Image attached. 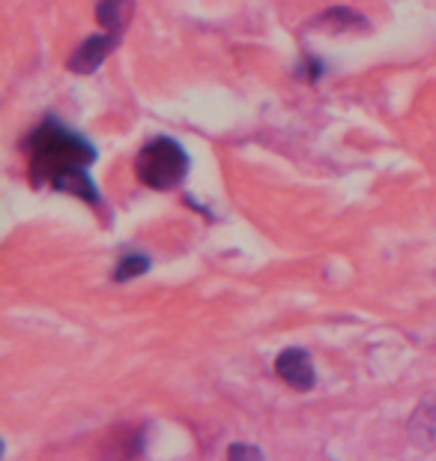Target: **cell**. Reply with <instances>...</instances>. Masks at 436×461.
<instances>
[{"label": "cell", "instance_id": "6da1fadb", "mask_svg": "<svg viewBox=\"0 0 436 461\" xmlns=\"http://www.w3.org/2000/svg\"><path fill=\"white\" fill-rule=\"evenodd\" d=\"M27 174L33 186H49L67 195L85 198L90 207L102 204L96 183L90 180V165L96 162V147L85 135L72 132L60 120H45L27 135Z\"/></svg>", "mask_w": 436, "mask_h": 461}, {"label": "cell", "instance_id": "7a4b0ae2", "mask_svg": "<svg viewBox=\"0 0 436 461\" xmlns=\"http://www.w3.org/2000/svg\"><path fill=\"white\" fill-rule=\"evenodd\" d=\"M135 171L144 186H150L156 192H168L180 186L185 174H189V153L174 138H153L138 153Z\"/></svg>", "mask_w": 436, "mask_h": 461}, {"label": "cell", "instance_id": "3957f363", "mask_svg": "<svg viewBox=\"0 0 436 461\" xmlns=\"http://www.w3.org/2000/svg\"><path fill=\"white\" fill-rule=\"evenodd\" d=\"M275 375L281 377L287 386H293L296 393H308V390H314V384H317L311 354L302 348H287L284 354H278Z\"/></svg>", "mask_w": 436, "mask_h": 461}, {"label": "cell", "instance_id": "277c9868", "mask_svg": "<svg viewBox=\"0 0 436 461\" xmlns=\"http://www.w3.org/2000/svg\"><path fill=\"white\" fill-rule=\"evenodd\" d=\"M120 40H123V36H114V33H108V31L90 36V40H85L76 51H72V58L67 60V67L76 72V76H90V72H96L102 63L108 60V54L117 49Z\"/></svg>", "mask_w": 436, "mask_h": 461}, {"label": "cell", "instance_id": "5b68a950", "mask_svg": "<svg viewBox=\"0 0 436 461\" xmlns=\"http://www.w3.org/2000/svg\"><path fill=\"white\" fill-rule=\"evenodd\" d=\"M135 13V0H99L96 4V22L102 31L123 36V31L132 22Z\"/></svg>", "mask_w": 436, "mask_h": 461}, {"label": "cell", "instance_id": "8992f818", "mask_svg": "<svg viewBox=\"0 0 436 461\" xmlns=\"http://www.w3.org/2000/svg\"><path fill=\"white\" fill-rule=\"evenodd\" d=\"M410 435L419 447H436V395H428L410 420Z\"/></svg>", "mask_w": 436, "mask_h": 461}, {"label": "cell", "instance_id": "52a82bcc", "mask_svg": "<svg viewBox=\"0 0 436 461\" xmlns=\"http://www.w3.org/2000/svg\"><path fill=\"white\" fill-rule=\"evenodd\" d=\"M314 24H332L335 31H344V27H368V22L361 15H356L347 6H332L329 13H323Z\"/></svg>", "mask_w": 436, "mask_h": 461}, {"label": "cell", "instance_id": "ba28073f", "mask_svg": "<svg viewBox=\"0 0 436 461\" xmlns=\"http://www.w3.org/2000/svg\"><path fill=\"white\" fill-rule=\"evenodd\" d=\"M147 270H150V258L147 255H126L123 261L117 264V270H114V279L117 282H129V279H135V276H144Z\"/></svg>", "mask_w": 436, "mask_h": 461}, {"label": "cell", "instance_id": "9c48e42d", "mask_svg": "<svg viewBox=\"0 0 436 461\" xmlns=\"http://www.w3.org/2000/svg\"><path fill=\"white\" fill-rule=\"evenodd\" d=\"M227 456L230 458H263L261 449H254V447H230Z\"/></svg>", "mask_w": 436, "mask_h": 461}]
</instances>
